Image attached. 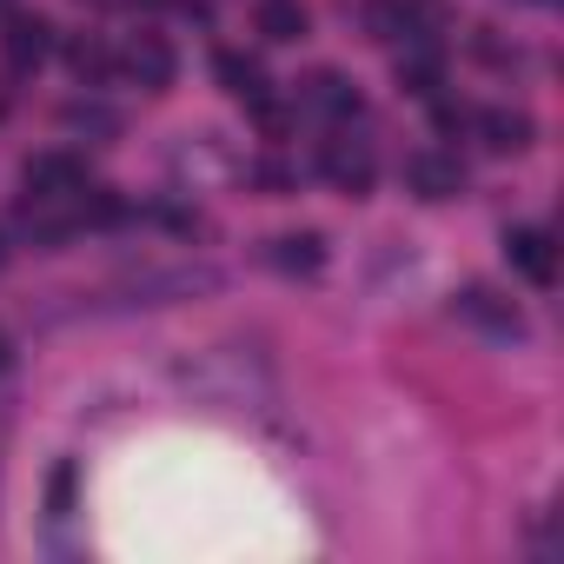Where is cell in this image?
I'll return each instance as SVG.
<instances>
[{"label": "cell", "instance_id": "9", "mask_svg": "<svg viewBox=\"0 0 564 564\" xmlns=\"http://www.w3.org/2000/svg\"><path fill=\"white\" fill-rule=\"evenodd\" d=\"M300 113H319V120H359V87L346 74H313L300 80Z\"/></svg>", "mask_w": 564, "mask_h": 564}, {"label": "cell", "instance_id": "18", "mask_svg": "<svg viewBox=\"0 0 564 564\" xmlns=\"http://www.w3.org/2000/svg\"><path fill=\"white\" fill-rule=\"evenodd\" d=\"M252 180H259V186H272V193H286V186H293V173H286V166H272V160H265V166H252Z\"/></svg>", "mask_w": 564, "mask_h": 564}, {"label": "cell", "instance_id": "20", "mask_svg": "<svg viewBox=\"0 0 564 564\" xmlns=\"http://www.w3.org/2000/svg\"><path fill=\"white\" fill-rule=\"evenodd\" d=\"M8 8H14V0H0V14H8Z\"/></svg>", "mask_w": 564, "mask_h": 564}, {"label": "cell", "instance_id": "13", "mask_svg": "<svg viewBox=\"0 0 564 564\" xmlns=\"http://www.w3.org/2000/svg\"><path fill=\"white\" fill-rule=\"evenodd\" d=\"M213 74H219V87H226V94H232V100H246V107H252V100H265V94H272V87H265V67H259V61H252V54H232V47H226V54H219V61H213Z\"/></svg>", "mask_w": 564, "mask_h": 564}, {"label": "cell", "instance_id": "2", "mask_svg": "<svg viewBox=\"0 0 564 564\" xmlns=\"http://www.w3.org/2000/svg\"><path fill=\"white\" fill-rule=\"evenodd\" d=\"M0 54H8L14 74H34L54 54V21L47 14H28V8H8V21H0Z\"/></svg>", "mask_w": 564, "mask_h": 564}, {"label": "cell", "instance_id": "4", "mask_svg": "<svg viewBox=\"0 0 564 564\" xmlns=\"http://www.w3.org/2000/svg\"><path fill=\"white\" fill-rule=\"evenodd\" d=\"M399 87L419 94V100H432V94L445 87V47H438L432 28H412V34L399 41Z\"/></svg>", "mask_w": 564, "mask_h": 564}, {"label": "cell", "instance_id": "6", "mask_svg": "<svg viewBox=\"0 0 564 564\" xmlns=\"http://www.w3.org/2000/svg\"><path fill=\"white\" fill-rule=\"evenodd\" d=\"M505 259H511V272L524 279V286H557V246H551L544 226H511L505 232Z\"/></svg>", "mask_w": 564, "mask_h": 564}, {"label": "cell", "instance_id": "12", "mask_svg": "<svg viewBox=\"0 0 564 564\" xmlns=\"http://www.w3.org/2000/svg\"><path fill=\"white\" fill-rule=\"evenodd\" d=\"M471 120H478V133H485L491 153H524L531 147V113H518V107H485Z\"/></svg>", "mask_w": 564, "mask_h": 564}, {"label": "cell", "instance_id": "17", "mask_svg": "<svg viewBox=\"0 0 564 564\" xmlns=\"http://www.w3.org/2000/svg\"><path fill=\"white\" fill-rule=\"evenodd\" d=\"M47 498H54V511H61V518L74 511V465H61V471H54V485H47Z\"/></svg>", "mask_w": 564, "mask_h": 564}, {"label": "cell", "instance_id": "16", "mask_svg": "<svg viewBox=\"0 0 564 564\" xmlns=\"http://www.w3.org/2000/svg\"><path fill=\"white\" fill-rule=\"evenodd\" d=\"M432 127L438 133H458V127H471V107L452 100V94H432Z\"/></svg>", "mask_w": 564, "mask_h": 564}, {"label": "cell", "instance_id": "8", "mask_svg": "<svg viewBox=\"0 0 564 564\" xmlns=\"http://www.w3.org/2000/svg\"><path fill=\"white\" fill-rule=\"evenodd\" d=\"M120 67L140 80V87H173V74H180V54H173V41L166 34H133L127 41V54H120Z\"/></svg>", "mask_w": 564, "mask_h": 564}, {"label": "cell", "instance_id": "14", "mask_svg": "<svg viewBox=\"0 0 564 564\" xmlns=\"http://www.w3.org/2000/svg\"><path fill=\"white\" fill-rule=\"evenodd\" d=\"M67 67H74L87 87H100V80H113L120 61H113V47H107L100 34H74V41H67Z\"/></svg>", "mask_w": 564, "mask_h": 564}, {"label": "cell", "instance_id": "15", "mask_svg": "<svg viewBox=\"0 0 564 564\" xmlns=\"http://www.w3.org/2000/svg\"><path fill=\"white\" fill-rule=\"evenodd\" d=\"M61 127H67V133H94V140H113V133H120V113H113L107 100H67V107H61Z\"/></svg>", "mask_w": 564, "mask_h": 564}, {"label": "cell", "instance_id": "3", "mask_svg": "<svg viewBox=\"0 0 564 564\" xmlns=\"http://www.w3.org/2000/svg\"><path fill=\"white\" fill-rule=\"evenodd\" d=\"M458 319L478 326V333H491V339H524V313H518V300L498 293V286H485V279L458 293Z\"/></svg>", "mask_w": 564, "mask_h": 564}, {"label": "cell", "instance_id": "10", "mask_svg": "<svg viewBox=\"0 0 564 564\" xmlns=\"http://www.w3.org/2000/svg\"><path fill=\"white\" fill-rule=\"evenodd\" d=\"M265 265L286 272V279H313V272L326 265V239H319V232H279V239L265 246Z\"/></svg>", "mask_w": 564, "mask_h": 564}, {"label": "cell", "instance_id": "5", "mask_svg": "<svg viewBox=\"0 0 564 564\" xmlns=\"http://www.w3.org/2000/svg\"><path fill=\"white\" fill-rule=\"evenodd\" d=\"M319 173L339 186V193H372V180H379V153H372V140H326V153H319Z\"/></svg>", "mask_w": 564, "mask_h": 564}, {"label": "cell", "instance_id": "19", "mask_svg": "<svg viewBox=\"0 0 564 564\" xmlns=\"http://www.w3.org/2000/svg\"><path fill=\"white\" fill-rule=\"evenodd\" d=\"M0 372H8V339H0Z\"/></svg>", "mask_w": 564, "mask_h": 564}, {"label": "cell", "instance_id": "11", "mask_svg": "<svg viewBox=\"0 0 564 564\" xmlns=\"http://www.w3.org/2000/svg\"><path fill=\"white\" fill-rule=\"evenodd\" d=\"M252 28H259L272 47H286V41H306L313 14L300 8V0H259V8H252Z\"/></svg>", "mask_w": 564, "mask_h": 564}, {"label": "cell", "instance_id": "7", "mask_svg": "<svg viewBox=\"0 0 564 564\" xmlns=\"http://www.w3.org/2000/svg\"><path fill=\"white\" fill-rule=\"evenodd\" d=\"M405 186H412L419 199H458V193H465V166H458V153L425 147V153L405 160Z\"/></svg>", "mask_w": 564, "mask_h": 564}, {"label": "cell", "instance_id": "1", "mask_svg": "<svg viewBox=\"0 0 564 564\" xmlns=\"http://www.w3.org/2000/svg\"><path fill=\"white\" fill-rule=\"evenodd\" d=\"M21 186H28V199H80L87 193V160L80 153H28V166H21Z\"/></svg>", "mask_w": 564, "mask_h": 564}]
</instances>
